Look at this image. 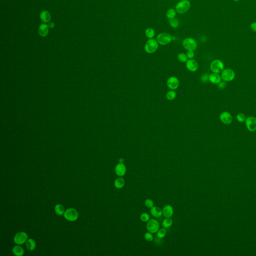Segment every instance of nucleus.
Wrapping results in <instances>:
<instances>
[{"label":"nucleus","instance_id":"19","mask_svg":"<svg viewBox=\"0 0 256 256\" xmlns=\"http://www.w3.org/2000/svg\"><path fill=\"white\" fill-rule=\"evenodd\" d=\"M51 15L48 11H42L40 14V19L42 22L47 23L50 22L51 20Z\"/></svg>","mask_w":256,"mask_h":256},{"label":"nucleus","instance_id":"26","mask_svg":"<svg viewBox=\"0 0 256 256\" xmlns=\"http://www.w3.org/2000/svg\"><path fill=\"white\" fill-rule=\"evenodd\" d=\"M176 13L177 12H176V10L174 9H170L167 11V13H166V16L168 19H173V18H175Z\"/></svg>","mask_w":256,"mask_h":256},{"label":"nucleus","instance_id":"6","mask_svg":"<svg viewBox=\"0 0 256 256\" xmlns=\"http://www.w3.org/2000/svg\"><path fill=\"white\" fill-rule=\"evenodd\" d=\"M78 213L77 211L73 208L67 209L64 214V216L67 220L70 222H74L78 218Z\"/></svg>","mask_w":256,"mask_h":256},{"label":"nucleus","instance_id":"18","mask_svg":"<svg viewBox=\"0 0 256 256\" xmlns=\"http://www.w3.org/2000/svg\"><path fill=\"white\" fill-rule=\"evenodd\" d=\"M150 212L152 215L155 218H160L163 215V211L159 207L153 206L151 208Z\"/></svg>","mask_w":256,"mask_h":256},{"label":"nucleus","instance_id":"5","mask_svg":"<svg viewBox=\"0 0 256 256\" xmlns=\"http://www.w3.org/2000/svg\"><path fill=\"white\" fill-rule=\"evenodd\" d=\"M210 69L213 73L220 74L224 71V64L220 60H215L211 63Z\"/></svg>","mask_w":256,"mask_h":256},{"label":"nucleus","instance_id":"27","mask_svg":"<svg viewBox=\"0 0 256 256\" xmlns=\"http://www.w3.org/2000/svg\"><path fill=\"white\" fill-rule=\"evenodd\" d=\"M176 97V92L173 90H171L167 92L166 94V98L168 100L172 101L174 100Z\"/></svg>","mask_w":256,"mask_h":256},{"label":"nucleus","instance_id":"28","mask_svg":"<svg viewBox=\"0 0 256 256\" xmlns=\"http://www.w3.org/2000/svg\"><path fill=\"white\" fill-rule=\"evenodd\" d=\"M169 24L170 26L173 28H177L179 26V20L177 18H174L173 19H170Z\"/></svg>","mask_w":256,"mask_h":256},{"label":"nucleus","instance_id":"14","mask_svg":"<svg viewBox=\"0 0 256 256\" xmlns=\"http://www.w3.org/2000/svg\"><path fill=\"white\" fill-rule=\"evenodd\" d=\"M115 170L117 176L122 177L126 173V167L124 163H119L116 165Z\"/></svg>","mask_w":256,"mask_h":256},{"label":"nucleus","instance_id":"13","mask_svg":"<svg viewBox=\"0 0 256 256\" xmlns=\"http://www.w3.org/2000/svg\"><path fill=\"white\" fill-rule=\"evenodd\" d=\"M186 66L187 69L192 72H195L197 71L199 68V64L198 62L193 59H189V60H187Z\"/></svg>","mask_w":256,"mask_h":256},{"label":"nucleus","instance_id":"3","mask_svg":"<svg viewBox=\"0 0 256 256\" xmlns=\"http://www.w3.org/2000/svg\"><path fill=\"white\" fill-rule=\"evenodd\" d=\"M182 45L187 51H195L198 46L197 41L192 38H187L184 39Z\"/></svg>","mask_w":256,"mask_h":256},{"label":"nucleus","instance_id":"33","mask_svg":"<svg viewBox=\"0 0 256 256\" xmlns=\"http://www.w3.org/2000/svg\"><path fill=\"white\" fill-rule=\"evenodd\" d=\"M144 238H145L146 241L148 242H152L154 239V237H153L152 233L150 232H147L144 235Z\"/></svg>","mask_w":256,"mask_h":256},{"label":"nucleus","instance_id":"42","mask_svg":"<svg viewBox=\"0 0 256 256\" xmlns=\"http://www.w3.org/2000/svg\"><path fill=\"white\" fill-rule=\"evenodd\" d=\"M188 1H191V0H188Z\"/></svg>","mask_w":256,"mask_h":256},{"label":"nucleus","instance_id":"37","mask_svg":"<svg viewBox=\"0 0 256 256\" xmlns=\"http://www.w3.org/2000/svg\"><path fill=\"white\" fill-rule=\"evenodd\" d=\"M250 28L252 31L256 33V22H253L250 25Z\"/></svg>","mask_w":256,"mask_h":256},{"label":"nucleus","instance_id":"25","mask_svg":"<svg viewBox=\"0 0 256 256\" xmlns=\"http://www.w3.org/2000/svg\"><path fill=\"white\" fill-rule=\"evenodd\" d=\"M145 34L147 38L149 39H153V38L155 35V31L153 28H147L145 31Z\"/></svg>","mask_w":256,"mask_h":256},{"label":"nucleus","instance_id":"34","mask_svg":"<svg viewBox=\"0 0 256 256\" xmlns=\"http://www.w3.org/2000/svg\"><path fill=\"white\" fill-rule=\"evenodd\" d=\"M145 206L148 208H151L154 206V202L153 200H152L151 199H147L146 200L145 202Z\"/></svg>","mask_w":256,"mask_h":256},{"label":"nucleus","instance_id":"2","mask_svg":"<svg viewBox=\"0 0 256 256\" xmlns=\"http://www.w3.org/2000/svg\"><path fill=\"white\" fill-rule=\"evenodd\" d=\"M159 47L158 43L156 40L150 39L145 45V50L148 54H153L157 51Z\"/></svg>","mask_w":256,"mask_h":256},{"label":"nucleus","instance_id":"17","mask_svg":"<svg viewBox=\"0 0 256 256\" xmlns=\"http://www.w3.org/2000/svg\"><path fill=\"white\" fill-rule=\"evenodd\" d=\"M49 26L46 24H42L40 26L38 32L41 36L46 37L49 33Z\"/></svg>","mask_w":256,"mask_h":256},{"label":"nucleus","instance_id":"24","mask_svg":"<svg viewBox=\"0 0 256 256\" xmlns=\"http://www.w3.org/2000/svg\"><path fill=\"white\" fill-rule=\"evenodd\" d=\"M173 221L171 219H170V218H166V219H164L162 222V225L165 228H168L171 227Z\"/></svg>","mask_w":256,"mask_h":256},{"label":"nucleus","instance_id":"7","mask_svg":"<svg viewBox=\"0 0 256 256\" xmlns=\"http://www.w3.org/2000/svg\"><path fill=\"white\" fill-rule=\"evenodd\" d=\"M146 228L148 231L154 234V233H157L158 231L159 230L160 224L158 221H157L156 220L151 219L147 223Z\"/></svg>","mask_w":256,"mask_h":256},{"label":"nucleus","instance_id":"21","mask_svg":"<svg viewBox=\"0 0 256 256\" xmlns=\"http://www.w3.org/2000/svg\"><path fill=\"white\" fill-rule=\"evenodd\" d=\"M13 252L16 256H22L24 254V250L20 246H15L13 248Z\"/></svg>","mask_w":256,"mask_h":256},{"label":"nucleus","instance_id":"30","mask_svg":"<svg viewBox=\"0 0 256 256\" xmlns=\"http://www.w3.org/2000/svg\"><path fill=\"white\" fill-rule=\"evenodd\" d=\"M166 235V231L165 229H159L157 232V236L159 239H162L165 237Z\"/></svg>","mask_w":256,"mask_h":256},{"label":"nucleus","instance_id":"29","mask_svg":"<svg viewBox=\"0 0 256 256\" xmlns=\"http://www.w3.org/2000/svg\"><path fill=\"white\" fill-rule=\"evenodd\" d=\"M141 220L143 222H148L150 220V216L148 213H143L141 215Z\"/></svg>","mask_w":256,"mask_h":256},{"label":"nucleus","instance_id":"38","mask_svg":"<svg viewBox=\"0 0 256 256\" xmlns=\"http://www.w3.org/2000/svg\"><path fill=\"white\" fill-rule=\"evenodd\" d=\"M226 86V84L225 82H221L218 84V88L221 89L225 88Z\"/></svg>","mask_w":256,"mask_h":256},{"label":"nucleus","instance_id":"20","mask_svg":"<svg viewBox=\"0 0 256 256\" xmlns=\"http://www.w3.org/2000/svg\"><path fill=\"white\" fill-rule=\"evenodd\" d=\"M125 180L122 177L118 178L116 179V180L115 181L114 185L115 187H116V188L118 189H120L123 188L124 186H125Z\"/></svg>","mask_w":256,"mask_h":256},{"label":"nucleus","instance_id":"9","mask_svg":"<svg viewBox=\"0 0 256 256\" xmlns=\"http://www.w3.org/2000/svg\"><path fill=\"white\" fill-rule=\"evenodd\" d=\"M28 236L26 233L23 232L17 233L14 237V241L15 244L21 245L26 242Z\"/></svg>","mask_w":256,"mask_h":256},{"label":"nucleus","instance_id":"41","mask_svg":"<svg viewBox=\"0 0 256 256\" xmlns=\"http://www.w3.org/2000/svg\"><path fill=\"white\" fill-rule=\"evenodd\" d=\"M233 1H235V2H238V1H239L240 0H233Z\"/></svg>","mask_w":256,"mask_h":256},{"label":"nucleus","instance_id":"32","mask_svg":"<svg viewBox=\"0 0 256 256\" xmlns=\"http://www.w3.org/2000/svg\"><path fill=\"white\" fill-rule=\"evenodd\" d=\"M236 118H237L238 121L240 123H244V122H245L246 119H247V118L246 117L245 115L243 113L238 114L236 116Z\"/></svg>","mask_w":256,"mask_h":256},{"label":"nucleus","instance_id":"31","mask_svg":"<svg viewBox=\"0 0 256 256\" xmlns=\"http://www.w3.org/2000/svg\"><path fill=\"white\" fill-rule=\"evenodd\" d=\"M178 59L180 62L185 63V62H187L188 58H187L186 54L181 53L178 54Z\"/></svg>","mask_w":256,"mask_h":256},{"label":"nucleus","instance_id":"8","mask_svg":"<svg viewBox=\"0 0 256 256\" xmlns=\"http://www.w3.org/2000/svg\"><path fill=\"white\" fill-rule=\"evenodd\" d=\"M235 77V73L233 70L226 69L222 72L221 78L225 82H231Z\"/></svg>","mask_w":256,"mask_h":256},{"label":"nucleus","instance_id":"36","mask_svg":"<svg viewBox=\"0 0 256 256\" xmlns=\"http://www.w3.org/2000/svg\"><path fill=\"white\" fill-rule=\"evenodd\" d=\"M209 75H208V74H204L202 76H201V81L203 83H206L209 80Z\"/></svg>","mask_w":256,"mask_h":256},{"label":"nucleus","instance_id":"23","mask_svg":"<svg viewBox=\"0 0 256 256\" xmlns=\"http://www.w3.org/2000/svg\"><path fill=\"white\" fill-rule=\"evenodd\" d=\"M55 211L59 216H62L65 213V208L61 204H58L55 207Z\"/></svg>","mask_w":256,"mask_h":256},{"label":"nucleus","instance_id":"22","mask_svg":"<svg viewBox=\"0 0 256 256\" xmlns=\"http://www.w3.org/2000/svg\"><path fill=\"white\" fill-rule=\"evenodd\" d=\"M26 248L29 251H33L35 250L36 247V243L34 240L32 239H29L27 240L26 242Z\"/></svg>","mask_w":256,"mask_h":256},{"label":"nucleus","instance_id":"12","mask_svg":"<svg viewBox=\"0 0 256 256\" xmlns=\"http://www.w3.org/2000/svg\"><path fill=\"white\" fill-rule=\"evenodd\" d=\"M220 119L221 122L225 125H229L233 121L232 116L228 112H224L221 113L220 116Z\"/></svg>","mask_w":256,"mask_h":256},{"label":"nucleus","instance_id":"15","mask_svg":"<svg viewBox=\"0 0 256 256\" xmlns=\"http://www.w3.org/2000/svg\"><path fill=\"white\" fill-rule=\"evenodd\" d=\"M163 215L165 218H171L173 216L174 210L171 206L168 205L164 207L163 209Z\"/></svg>","mask_w":256,"mask_h":256},{"label":"nucleus","instance_id":"40","mask_svg":"<svg viewBox=\"0 0 256 256\" xmlns=\"http://www.w3.org/2000/svg\"><path fill=\"white\" fill-rule=\"evenodd\" d=\"M119 163H124V159L123 158H120L119 160Z\"/></svg>","mask_w":256,"mask_h":256},{"label":"nucleus","instance_id":"39","mask_svg":"<svg viewBox=\"0 0 256 256\" xmlns=\"http://www.w3.org/2000/svg\"><path fill=\"white\" fill-rule=\"evenodd\" d=\"M48 26L50 28H53L55 26V24L53 22H51V23H50L49 24H48Z\"/></svg>","mask_w":256,"mask_h":256},{"label":"nucleus","instance_id":"10","mask_svg":"<svg viewBox=\"0 0 256 256\" xmlns=\"http://www.w3.org/2000/svg\"><path fill=\"white\" fill-rule=\"evenodd\" d=\"M246 126L247 129L250 132H254L256 131V118L249 117L245 121Z\"/></svg>","mask_w":256,"mask_h":256},{"label":"nucleus","instance_id":"1","mask_svg":"<svg viewBox=\"0 0 256 256\" xmlns=\"http://www.w3.org/2000/svg\"><path fill=\"white\" fill-rule=\"evenodd\" d=\"M191 3L188 0H182L176 5V11L180 14H185L190 10Z\"/></svg>","mask_w":256,"mask_h":256},{"label":"nucleus","instance_id":"35","mask_svg":"<svg viewBox=\"0 0 256 256\" xmlns=\"http://www.w3.org/2000/svg\"><path fill=\"white\" fill-rule=\"evenodd\" d=\"M187 57L188 59H192L194 57L195 54L194 52V51H188L187 54H186Z\"/></svg>","mask_w":256,"mask_h":256},{"label":"nucleus","instance_id":"4","mask_svg":"<svg viewBox=\"0 0 256 256\" xmlns=\"http://www.w3.org/2000/svg\"><path fill=\"white\" fill-rule=\"evenodd\" d=\"M172 41V36L167 33H162L158 35L157 37V41L161 45H167Z\"/></svg>","mask_w":256,"mask_h":256},{"label":"nucleus","instance_id":"16","mask_svg":"<svg viewBox=\"0 0 256 256\" xmlns=\"http://www.w3.org/2000/svg\"><path fill=\"white\" fill-rule=\"evenodd\" d=\"M221 80L222 78L221 76L219 75V74L213 73L209 75V80L210 81L211 83L214 84H218L221 82Z\"/></svg>","mask_w":256,"mask_h":256},{"label":"nucleus","instance_id":"11","mask_svg":"<svg viewBox=\"0 0 256 256\" xmlns=\"http://www.w3.org/2000/svg\"><path fill=\"white\" fill-rule=\"evenodd\" d=\"M179 79L176 77H171L167 80V86L170 89L172 90L177 89L179 87Z\"/></svg>","mask_w":256,"mask_h":256}]
</instances>
